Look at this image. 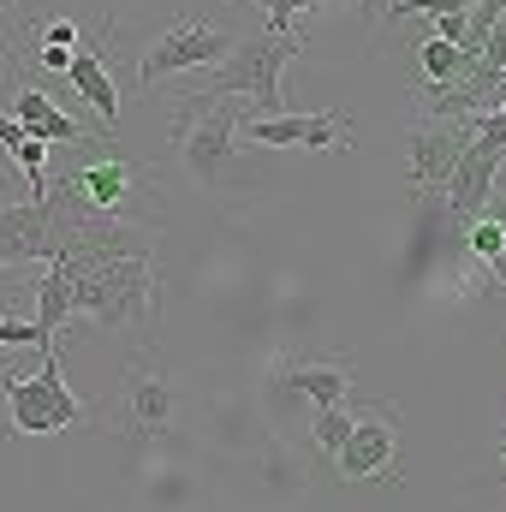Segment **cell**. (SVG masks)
<instances>
[{"label": "cell", "instance_id": "6da1fadb", "mask_svg": "<svg viewBox=\"0 0 506 512\" xmlns=\"http://www.w3.org/2000/svg\"><path fill=\"white\" fill-rule=\"evenodd\" d=\"M42 203H48L54 221H137V227H161V215H167L161 191H155V173L126 161L120 143H108V155H96V161L48 173Z\"/></svg>", "mask_w": 506, "mask_h": 512}, {"label": "cell", "instance_id": "7a4b0ae2", "mask_svg": "<svg viewBox=\"0 0 506 512\" xmlns=\"http://www.w3.org/2000/svg\"><path fill=\"white\" fill-rule=\"evenodd\" d=\"M66 280H72V310L96 316V328L108 334H143L155 340V316H161V286H155V262L149 256H60Z\"/></svg>", "mask_w": 506, "mask_h": 512}, {"label": "cell", "instance_id": "3957f363", "mask_svg": "<svg viewBox=\"0 0 506 512\" xmlns=\"http://www.w3.org/2000/svg\"><path fill=\"white\" fill-rule=\"evenodd\" d=\"M173 161L203 191H221V197L239 191V179H251L239 167V102H215L191 90L173 108Z\"/></svg>", "mask_w": 506, "mask_h": 512}, {"label": "cell", "instance_id": "277c9868", "mask_svg": "<svg viewBox=\"0 0 506 512\" xmlns=\"http://www.w3.org/2000/svg\"><path fill=\"white\" fill-rule=\"evenodd\" d=\"M298 54H304V36H298V30H292V36H274V30L239 36V48L209 72V84H203L197 96H215V102H256L262 120H268V114H280V72H286V60H298Z\"/></svg>", "mask_w": 506, "mask_h": 512}, {"label": "cell", "instance_id": "5b68a950", "mask_svg": "<svg viewBox=\"0 0 506 512\" xmlns=\"http://www.w3.org/2000/svg\"><path fill=\"white\" fill-rule=\"evenodd\" d=\"M0 393H6V423H0V435H60V429H72V423L84 417V405H78V393L66 387L54 352H42L36 376H0Z\"/></svg>", "mask_w": 506, "mask_h": 512}, {"label": "cell", "instance_id": "8992f818", "mask_svg": "<svg viewBox=\"0 0 506 512\" xmlns=\"http://www.w3.org/2000/svg\"><path fill=\"white\" fill-rule=\"evenodd\" d=\"M173 411H179V387L161 376V364H155V352L143 358H131L126 382L120 393L108 399V411H102V429L108 435H126V441H149V435H161L167 423H173Z\"/></svg>", "mask_w": 506, "mask_h": 512}, {"label": "cell", "instance_id": "52a82bcc", "mask_svg": "<svg viewBox=\"0 0 506 512\" xmlns=\"http://www.w3.org/2000/svg\"><path fill=\"white\" fill-rule=\"evenodd\" d=\"M233 48H239L233 30H221V24H209V18H179V24H167V30L149 42V54L137 60V84L149 90V84H161V78H179V72H197V66H221Z\"/></svg>", "mask_w": 506, "mask_h": 512}, {"label": "cell", "instance_id": "ba28073f", "mask_svg": "<svg viewBox=\"0 0 506 512\" xmlns=\"http://www.w3.org/2000/svg\"><path fill=\"white\" fill-rule=\"evenodd\" d=\"M114 36H120V24H114V18H102V30H96V36H78L72 66H66V84H72V90L102 114L108 137H120V90H114V72H108Z\"/></svg>", "mask_w": 506, "mask_h": 512}, {"label": "cell", "instance_id": "9c48e42d", "mask_svg": "<svg viewBox=\"0 0 506 512\" xmlns=\"http://www.w3.org/2000/svg\"><path fill=\"white\" fill-rule=\"evenodd\" d=\"M465 149H471V120H411L405 155H411L417 191H441L453 179V167H459Z\"/></svg>", "mask_w": 506, "mask_h": 512}, {"label": "cell", "instance_id": "30bf717a", "mask_svg": "<svg viewBox=\"0 0 506 512\" xmlns=\"http://www.w3.org/2000/svg\"><path fill=\"white\" fill-rule=\"evenodd\" d=\"M48 268L60 262V245H54V215L48 203H0V268Z\"/></svg>", "mask_w": 506, "mask_h": 512}, {"label": "cell", "instance_id": "8fae6325", "mask_svg": "<svg viewBox=\"0 0 506 512\" xmlns=\"http://www.w3.org/2000/svg\"><path fill=\"white\" fill-rule=\"evenodd\" d=\"M352 126V114H256V120H239V137L245 143H262V149H334L346 143L340 131Z\"/></svg>", "mask_w": 506, "mask_h": 512}, {"label": "cell", "instance_id": "7c38bea8", "mask_svg": "<svg viewBox=\"0 0 506 512\" xmlns=\"http://www.w3.org/2000/svg\"><path fill=\"white\" fill-rule=\"evenodd\" d=\"M506 155H489V149H465L459 155V167H453V179L441 185V203H447V221L453 227H471L483 209H489V197H495V179H501Z\"/></svg>", "mask_w": 506, "mask_h": 512}, {"label": "cell", "instance_id": "4fadbf2b", "mask_svg": "<svg viewBox=\"0 0 506 512\" xmlns=\"http://www.w3.org/2000/svg\"><path fill=\"white\" fill-rule=\"evenodd\" d=\"M334 459H340V477H346V483L393 477V459H399V429H393V411L358 417V423H352V441H346Z\"/></svg>", "mask_w": 506, "mask_h": 512}, {"label": "cell", "instance_id": "5bb4252c", "mask_svg": "<svg viewBox=\"0 0 506 512\" xmlns=\"http://www.w3.org/2000/svg\"><path fill=\"white\" fill-rule=\"evenodd\" d=\"M12 120L24 126V137H36V143H84V137H90L72 114H60V108L48 102V90H36V84H18Z\"/></svg>", "mask_w": 506, "mask_h": 512}, {"label": "cell", "instance_id": "9a60e30c", "mask_svg": "<svg viewBox=\"0 0 506 512\" xmlns=\"http://www.w3.org/2000/svg\"><path fill=\"white\" fill-rule=\"evenodd\" d=\"M280 382H286V393H304L310 411L352 405V376H346V364H280Z\"/></svg>", "mask_w": 506, "mask_h": 512}, {"label": "cell", "instance_id": "2e32d148", "mask_svg": "<svg viewBox=\"0 0 506 512\" xmlns=\"http://www.w3.org/2000/svg\"><path fill=\"white\" fill-rule=\"evenodd\" d=\"M72 316V280H66V262H48V280L36 286V334H42V352H54V334L66 328Z\"/></svg>", "mask_w": 506, "mask_h": 512}, {"label": "cell", "instance_id": "e0dca14e", "mask_svg": "<svg viewBox=\"0 0 506 512\" xmlns=\"http://www.w3.org/2000/svg\"><path fill=\"white\" fill-rule=\"evenodd\" d=\"M417 66H423V96H435V90L459 84L477 60H471V54H459L453 42H441V36H429V30H423V42H417Z\"/></svg>", "mask_w": 506, "mask_h": 512}, {"label": "cell", "instance_id": "ac0fdd59", "mask_svg": "<svg viewBox=\"0 0 506 512\" xmlns=\"http://www.w3.org/2000/svg\"><path fill=\"white\" fill-rule=\"evenodd\" d=\"M352 405H334V411H310V441H316V453L322 459H334L346 441H352Z\"/></svg>", "mask_w": 506, "mask_h": 512}, {"label": "cell", "instance_id": "d6986e66", "mask_svg": "<svg viewBox=\"0 0 506 512\" xmlns=\"http://www.w3.org/2000/svg\"><path fill=\"white\" fill-rule=\"evenodd\" d=\"M465 245H471V256L495 262V256L506 251V227H501V215H477V221L465 227Z\"/></svg>", "mask_w": 506, "mask_h": 512}, {"label": "cell", "instance_id": "ffe728a7", "mask_svg": "<svg viewBox=\"0 0 506 512\" xmlns=\"http://www.w3.org/2000/svg\"><path fill=\"white\" fill-rule=\"evenodd\" d=\"M256 6L268 12V30H274V36H292V30H298V12H304V6H328V0H256Z\"/></svg>", "mask_w": 506, "mask_h": 512}, {"label": "cell", "instance_id": "44dd1931", "mask_svg": "<svg viewBox=\"0 0 506 512\" xmlns=\"http://www.w3.org/2000/svg\"><path fill=\"white\" fill-rule=\"evenodd\" d=\"M471 143L489 149V155H506V114H483V120H471Z\"/></svg>", "mask_w": 506, "mask_h": 512}, {"label": "cell", "instance_id": "7402d4cb", "mask_svg": "<svg viewBox=\"0 0 506 512\" xmlns=\"http://www.w3.org/2000/svg\"><path fill=\"white\" fill-rule=\"evenodd\" d=\"M42 42H54V48H78V24H72V18H48V24H42Z\"/></svg>", "mask_w": 506, "mask_h": 512}, {"label": "cell", "instance_id": "603a6c76", "mask_svg": "<svg viewBox=\"0 0 506 512\" xmlns=\"http://www.w3.org/2000/svg\"><path fill=\"white\" fill-rule=\"evenodd\" d=\"M66 66H72V48H54V42H42V72H60V78H66Z\"/></svg>", "mask_w": 506, "mask_h": 512}, {"label": "cell", "instance_id": "cb8c5ba5", "mask_svg": "<svg viewBox=\"0 0 506 512\" xmlns=\"http://www.w3.org/2000/svg\"><path fill=\"white\" fill-rule=\"evenodd\" d=\"M6 6H12V0H0V12H6Z\"/></svg>", "mask_w": 506, "mask_h": 512}, {"label": "cell", "instance_id": "d4e9b609", "mask_svg": "<svg viewBox=\"0 0 506 512\" xmlns=\"http://www.w3.org/2000/svg\"><path fill=\"white\" fill-rule=\"evenodd\" d=\"M501 114H506V102H501Z\"/></svg>", "mask_w": 506, "mask_h": 512}, {"label": "cell", "instance_id": "484cf974", "mask_svg": "<svg viewBox=\"0 0 506 512\" xmlns=\"http://www.w3.org/2000/svg\"><path fill=\"white\" fill-rule=\"evenodd\" d=\"M387 6H393V0H387Z\"/></svg>", "mask_w": 506, "mask_h": 512}]
</instances>
